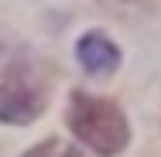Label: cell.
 I'll return each instance as SVG.
<instances>
[{
    "label": "cell",
    "mask_w": 161,
    "mask_h": 157,
    "mask_svg": "<svg viewBox=\"0 0 161 157\" xmlns=\"http://www.w3.org/2000/svg\"><path fill=\"white\" fill-rule=\"evenodd\" d=\"M75 58L82 62V68L89 75H110L117 65H120V48L99 31H89L79 38L75 44Z\"/></svg>",
    "instance_id": "obj_3"
},
{
    "label": "cell",
    "mask_w": 161,
    "mask_h": 157,
    "mask_svg": "<svg viewBox=\"0 0 161 157\" xmlns=\"http://www.w3.org/2000/svg\"><path fill=\"white\" fill-rule=\"evenodd\" d=\"M69 126L99 157L120 154L130 140V126H127V116L120 113V106L110 102V99H96L89 92H72V99H69Z\"/></svg>",
    "instance_id": "obj_1"
},
{
    "label": "cell",
    "mask_w": 161,
    "mask_h": 157,
    "mask_svg": "<svg viewBox=\"0 0 161 157\" xmlns=\"http://www.w3.org/2000/svg\"><path fill=\"white\" fill-rule=\"evenodd\" d=\"M24 157H82L79 154V147H72V144H65V140H41L38 147H31Z\"/></svg>",
    "instance_id": "obj_4"
},
{
    "label": "cell",
    "mask_w": 161,
    "mask_h": 157,
    "mask_svg": "<svg viewBox=\"0 0 161 157\" xmlns=\"http://www.w3.org/2000/svg\"><path fill=\"white\" fill-rule=\"evenodd\" d=\"M41 109H45V82L28 65H10L0 82V123H34Z\"/></svg>",
    "instance_id": "obj_2"
},
{
    "label": "cell",
    "mask_w": 161,
    "mask_h": 157,
    "mask_svg": "<svg viewBox=\"0 0 161 157\" xmlns=\"http://www.w3.org/2000/svg\"><path fill=\"white\" fill-rule=\"evenodd\" d=\"M130 3H137V0H130Z\"/></svg>",
    "instance_id": "obj_5"
}]
</instances>
